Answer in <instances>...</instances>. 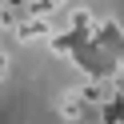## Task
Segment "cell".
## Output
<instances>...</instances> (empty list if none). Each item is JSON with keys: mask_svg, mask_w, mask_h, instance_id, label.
Returning <instances> with one entry per match:
<instances>
[{"mask_svg": "<svg viewBox=\"0 0 124 124\" xmlns=\"http://www.w3.org/2000/svg\"><path fill=\"white\" fill-rule=\"evenodd\" d=\"M76 96L84 100V108H104V100L112 96V84H108V76H92L76 88Z\"/></svg>", "mask_w": 124, "mask_h": 124, "instance_id": "6da1fadb", "label": "cell"}, {"mask_svg": "<svg viewBox=\"0 0 124 124\" xmlns=\"http://www.w3.org/2000/svg\"><path fill=\"white\" fill-rule=\"evenodd\" d=\"M12 36H16L20 44H36V40H48V36H52V16H48V20H32V16H20V24L12 28Z\"/></svg>", "mask_w": 124, "mask_h": 124, "instance_id": "7a4b0ae2", "label": "cell"}, {"mask_svg": "<svg viewBox=\"0 0 124 124\" xmlns=\"http://www.w3.org/2000/svg\"><path fill=\"white\" fill-rule=\"evenodd\" d=\"M56 112H60V120L76 124V120H84L92 108H84V100L76 96V88H68V92H60V96H56Z\"/></svg>", "mask_w": 124, "mask_h": 124, "instance_id": "3957f363", "label": "cell"}, {"mask_svg": "<svg viewBox=\"0 0 124 124\" xmlns=\"http://www.w3.org/2000/svg\"><path fill=\"white\" fill-rule=\"evenodd\" d=\"M20 16H24L20 8H8V4H0V28H8V32H12V28L20 24Z\"/></svg>", "mask_w": 124, "mask_h": 124, "instance_id": "277c9868", "label": "cell"}, {"mask_svg": "<svg viewBox=\"0 0 124 124\" xmlns=\"http://www.w3.org/2000/svg\"><path fill=\"white\" fill-rule=\"evenodd\" d=\"M4 76H8V52L0 48V80H4Z\"/></svg>", "mask_w": 124, "mask_h": 124, "instance_id": "5b68a950", "label": "cell"}, {"mask_svg": "<svg viewBox=\"0 0 124 124\" xmlns=\"http://www.w3.org/2000/svg\"><path fill=\"white\" fill-rule=\"evenodd\" d=\"M0 4H8V8H20V12H24V4H28V0H0Z\"/></svg>", "mask_w": 124, "mask_h": 124, "instance_id": "8992f818", "label": "cell"}, {"mask_svg": "<svg viewBox=\"0 0 124 124\" xmlns=\"http://www.w3.org/2000/svg\"><path fill=\"white\" fill-rule=\"evenodd\" d=\"M52 4H56V8H60V4H68V0H52Z\"/></svg>", "mask_w": 124, "mask_h": 124, "instance_id": "52a82bcc", "label": "cell"}]
</instances>
